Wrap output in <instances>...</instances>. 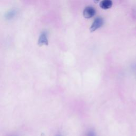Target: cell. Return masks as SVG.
Here are the masks:
<instances>
[{"instance_id":"cell-2","label":"cell","mask_w":136,"mask_h":136,"mask_svg":"<svg viewBox=\"0 0 136 136\" xmlns=\"http://www.w3.org/2000/svg\"><path fill=\"white\" fill-rule=\"evenodd\" d=\"M96 14V10L92 6H87L84 10L83 16L85 18L90 19Z\"/></svg>"},{"instance_id":"cell-1","label":"cell","mask_w":136,"mask_h":136,"mask_svg":"<svg viewBox=\"0 0 136 136\" xmlns=\"http://www.w3.org/2000/svg\"><path fill=\"white\" fill-rule=\"evenodd\" d=\"M104 24V20L101 17H97L94 20V21L90 27V32L93 33L96 31L98 29L100 28Z\"/></svg>"},{"instance_id":"cell-5","label":"cell","mask_w":136,"mask_h":136,"mask_svg":"<svg viewBox=\"0 0 136 136\" xmlns=\"http://www.w3.org/2000/svg\"><path fill=\"white\" fill-rule=\"evenodd\" d=\"M17 15V11L16 9H12L10 10L5 15V18L6 20H12L15 18Z\"/></svg>"},{"instance_id":"cell-4","label":"cell","mask_w":136,"mask_h":136,"mask_svg":"<svg viewBox=\"0 0 136 136\" xmlns=\"http://www.w3.org/2000/svg\"><path fill=\"white\" fill-rule=\"evenodd\" d=\"M113 5V2L111 0H102L100 2V7L104 10L110 9Z\"/></svg>"},{"instance_id":"cell-3","label":"cell","mask_w":136,"mask_h":136,"mask_svg":"<svg viewBox=\"0 0 136 136\" xmlns=\"http://www.w3.org/2000/svg\"><path fill=\"white\" fill-rule=\"evenodd\" d=\"M38 44L40 46L48 45L49 40L47 38V34L46 32H43L40 34L38 38Z\"/></svg>"},{"instance_id":"cell-6","label":"cell","mask_w":136,"mask_h":136,"mask_svg":"<svg viewBox=\"0 0 136 136\" xmlns=\"http://www.w3.org/2000/svg\"><path fill=\"white\" fill-rule=\"evenodd\" d=\"M94 1L95 3H97L100 1V0H94Z\"/></svg>"}]
</instances>
